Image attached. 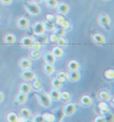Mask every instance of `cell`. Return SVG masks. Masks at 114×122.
<instances>
[{
  "instance_id": "cell-1",
  "label": "cell",
  "mask_w": 114,
  "mask_h": 122,
  "mask_svg": "<svg viewBox=\"0 0 114 122\" xmlns=\"http://www.w3.org/2000/svg\"><path fill=\"white\" fill-rule=\"evenodd\" d=\"M37 99H38L39 104L44 107H50L53 101L50 99L48 92H38L37 94Z\"/></svg>"
},
{
  "instance_id": "cell-2",
  "label": "cell",
  "mask_w": 114,
  "mask_h": 122,
  "mask_svg": "<svg viewBox=\"0 0 114 122\" xmlns=\"http://www.w3.org/2000/svg\"><path fill=\"white\" fill-rule=\"evenodd\" d=\"M25 9H26V11L30 15H32V16H37L41 13V8H40L39 4H35L33 1L25 4Z\"/></svg>"
},
{
  "instance_id": "cell-3",
  "label": "cell",
  "mask_w": 114,
  "mask_h": 122,
  "mask_svg": "<svg viewBox=\"0 0 114 122\" xmlns=\"http://www.w3.org/2000/svg\"><path fill=\"white\" fill-rule=\"evenodd\" d=\"M23 80H25V81H32L37 78V74H35V72L32 71L31 69H27V70H22V74H21Z\"/></svg>"
},
{
  "instance_id": "cell-4",
  "label": "cell",
  "mask_w": 114,
  "mask_h": 122,
  "mask_svg": "<svg viewBox=\"0 0 114 122\" xmlns=\"http://www.w3.org/2000/svg\"><path fill=\"white\" fill-rule=\"evenodd\" d=\"M62 110L64 112V115L65 117H71V115H73L76 112V105L73 104V103H67Z\"/></svg>"
},
{
  "instance_id": "cell-5",
  "label": "cell",
  "mask_w": 114,
  "mask_h": 122,
  "mask_svg": "<svg viewBox=\"0 0 114 122\" xmlns=\"http://www.w3.org/2000/svg\"><path fill=\"white\" fill-rule=\"evenodd\" d=\"M98 23L100 26L105 27V29H109V25H111V18L107 14H102V15L98 17Z\"/></svg>"
},
{
  "instance_id": "cell-6",
  "label": "cell",
  "mask_w": 114,
  "mask_h": 122,
  "mask_svg": "<svg viewBox=\"0 0 114 122\" xmlns=\"http://www.w3.org/2000/svg\"><path fill=\"white\" fill-rule=\"evenodd\" d=\"M17 27L21 29V30H26L27 27L30 26V20L25 17V16H22L17 20Z\"/></svg>"
},
{
  "instance_id": "cell-7",
  "label": "cell",
  "mask_w": 114,
  "mask_h": 122,
  "mask_svg": "<svg viewBox=\"0 0 114 122\" xmlns=\"http://www.w3.org/2000/svg\"><path fill=\"white\" fill-rule=\"evenodd\" d=\"M32 29H33V33H34L35 36H42L45 33V31H46L42 22H37V23H34Z\"/></svg>"
},
{
  "instance_id": "cell-8",
  "label": "cell",
  "mask_w": 114,
  "mask_h": 122,
  "mask_svg": "<svg viewBox=\"0 0 114 122\" xmlns=\"http://www.w3.org/2000/svg\"><path fill=\"white\" fill-rule=\"evenodd\" d=\"M57 11H58V14L60 15H66V14H69V11H70V6L65 4V2H60L57 5Z\"/></svg>"
},
{
  "instance_id": "cell-9",
  "label": "cell",
  "mask_w": 114,
  "mask_h": 122,
  "mask_svg": "<svg viewBox=\"0 0 114 122\" xmlns=\"http://www.w3.org/2000/svg\"><path fill=\"white\" fill-rule=\"evenodd\" d=\"M31 65H32V62L30 58H22L20 59L18 62V66L21 70H27V69H31Z\"/></svg>"
},
{
  "instance_id": "cell-10",
  "label": "cell",
  "mask_w": 114,
  "mask_h": 122,
  "mask_svg": "<svg viewBox=\"0 0 114 122\" xmlns=\"http://www.w3.org/2000/svg\"><path fill=\"white\" fill-rule=\"evenodd\" d=\"M67 78L72 82H76L81 79V74L79 71H70V73H67Z\"/></svg>"
},
{
  "instance_id": "cell-11",
  "label": "cell",
  "mask_w": 114,
  "mask_h": 122,
  "mask_svg": "<svg viewBox=\"0 0 114 122\" xmlns=\"http://www.w3.org/2000/svg\"><path fill=\"white\" fill-rule=\"evenodd\" d=\"M80 104H81L82 106H84V107L91 106L92 105V98L90 97V96H88V95L82 96L81 98H80Z\"/></svg>"
},
{
  "instance_id": "cell-12",
  "label": "cell",
  "mask_w": 114,
  "mask_h": 122,
  "mask_svg": "<svg viewBox=\"0 0 114 122\" xmlns=\"http://www.w3.org/2000/svg\"><path fill=\"white\" fill-rule=\"evenodd\" d=\"M92 41L95 43H97V45H103V43L106 42V39L102 33H95L92 36Z\"/></svg>"
},
{
  "instance_id": "cell-13",
  "label": "cell",
  "mask_w": 114,
  "mask_h": 122,
  "mask_svg": "<svg viewBox=\"0 0 114 122\" xmlns=\"http://www.w3.org/2000/svg\"><path fill=\"white\" fill-rule=\"evenodd\" d=\"M48 95L51 101H55V102L59 101L60 99V89H54V88H53V90L49 91Z\"/></svg>"
},
{
  "instance_id": "cell-14",
  "label": "cell",
  "mask_w": 114,
  "mask_h": 122,
  "mask_svg": "<svg viewBox=\"0 0 114 122\" xmlns=\"http://www.w3.org/2000/svg\"><path fill=\"white\" fill-rule=\"evenodd\" d=\"M51 54L54 55L56 58H60V57H63L64 56V49L58 46V47H54L53 48V50H51Z\"/></svg>"
},
{
  "instance_id": "cell-15",
  "label": "cell",
  "mask_w": 114,
  "mask_h": 122,
  "mask_svg": "<svg viewBox=\"0 0 114 122\" xmlns=\"http://www.w3.org/2000/svg\"><path fill=\"white\" fill-rule=\"evenodd\" d=\"M20 91L21 92H24V94H30L31 91H32V86L30 85V83H26V82H23L20 85Z\"/></svg>"
},
{
  "instance_id": "cell-16",
  "label": "cell",
  "mask_w": 114,
  "mask_h": 122,
  "mask_svg": "<svg viewBox=\"0 0 114 122\" xmlns=\"http://www.w3.org/2000/svg\"><path fill=\"white\" fill-rule=\"evenodd\" d=\"M69 71H80V63L78 61H70L67 63Z\"/></svg>"
},
{
  "instance_id": "cell-17",
  "label": "cell",
  "mask_w": 114,
  "mask_h": 122,
  "mask_svg": "<svg viewBox=\"0 0 114 122\" xmlns=\"http://www.w3.org/2000/svg\"><path fill=\"white\" fill-rule=\"evenodd\" d=\"M34 41V39L32 37H30V36H25V37H23L21 39V45H22L23 47H30L32 42Z\"/></svg>"
},
{
  "instance_id": "cell-18",
  "label": "cell",
  "mask_w": 114,
  "mask_h": 122,
  "mask_svg": "<svg viewBox=\"0 0 114 122\" xmlns=\"http://www.w3.org/2000/svg\"><path fill=\"white\" fill-rule=\"evenodd\" d=\"M4 42L8 43V45L15 43L16 42V37H15V34H13V33H7L5 37H4Z\"/></svg>"
},
{
  "instance_id": "cell-19",
  "label": "cell",
  "mask_w": 114,
  "mask_h": 122,
  "mask_svg": "<svg viewBox=\"0 0 114 122\" xmlns=\"http://www.w3.org/2000/svg\"><path fill=\"white\" fill-rule=\"evenodd\" d=\"M27 102V94H24V92H18L16 96V103L17 104H25Z\"/></svg>"
},
{
  "instance_id": "cell-20",
  "label": "cell",
  "mask_w": 114,
  "mask_h": 122,
  "mask_svg": "<svg viewBox=\"0 0 114 122\" xmlns=\"http://www.w3.org/2000/svg\"><path fill=\"white\" fill-rule=\"evenodd\" d=\"M98 98H99L100 102H109L111 99V94H109V91L103 90L98 94Z\"/></svg>"
},
{
  "instance_id": "cell-21",
  "label": "cell",
  "mask_w": 114,
  "mask_h": 122,
  "mask_svg": "<svg viewBox=\"0 0 114 122\" xmlns=\"http://www.w3.org/2000/svg\"><path fill=\"white\" fill-rule=\"evenodd\" d=\"M44 72L47 75H51L55 72V66L54 64H49V63H45L44 65Z\"/></svg>"
},
{
  "instance_id": "cell-22",
  "label": "cell",
  "mask_w": 114,
  "mask_h": 122,
  "mask_svg": "<svg viewBox=\"0 0 114 122\" xmlns=\"http://www.w3.org/2000/svg\"><path fill=\"white\" fill-rule=\"evenodd\" d=\"M44 61H45V63L55 64V62H56V57H55L51 53H46L44 55Z\"/></svg>"
},
{
  "instance_id": "cell-23",
  "label": "cell",
  "mask_w": 114,
  "mask_h": 122,
  "mask_svg": "<svg viewBox=\"0 0 114 122\" xmlns=\"http://www.w3.org/2000/svg\"><path fill=\"white\" fill-rule=\"evenodd\" d=\"M42 23H44V26H45V30H46V31H54V29H55L54 21H48V20H46V21H44Z\"/></svg>"
},
{
  "instance_id": "cell-24",
  "label": "cell",
  "mask_w": 114,
  "mask_h": 122,
  "mask_svg": "<svg viewBox=\"0 0 114 122\" xmlns=\"http://www.w3.org/2000/svg\"><path fill=\"white\" fill-rule=\"evenodd\" d=\"M20 114H21L22 117L27 120V119H30V117H31V111H30V108L23 107V108H21V111H20Z\"/></svg>"
},
{
  "instance_id": "cell-25",
  "label": "cell",
  "mask_w": 114,
  "mask_h": 122,
  "mask_svg": "<svg viewBox=\"0 0 114 122\" xmlns=\"http://www.w3.org/2000/svg\"><path fill=\"white\" fill-rule=\"evenodd\" d=\"M6 120H7L8 122H17V120H18V115H17L16 113H14V112H10V113L7 114Z\"/></svg>"
},
{
  "instance_id": "cell-26",
  "label": "cell",
  "mask_w": 114,
  "mask_h": 122,
  "mask_svg": "<svg viewBox=\"0 0 114 122\" xmlns=\"http://www.w3.org/2000/svg\"><path fill=\"white\" fill-rule=\"evenodd\" d=\"M42 115H44V121H47V122L56 121V117H55L54 113H45V114H42Z\"/></svg>"
},
{
  "instance_id": "cell-27",
  "label": "cell",
  "mask_w": 114,
  "mask_h": 122,
  "mask_svg": "<svg viewBox=\"0 0 114 122\" xmlns=\"http://www.w3.org/2000/svg\"><path fill=\"white\" fill-rule=\"evenodd\" d=\"M44 2L46 4V6H47L48 8H51V9L56 8L57 5H58V1H57V0H44Z\"/></svg>"
},
{
  "instance_id": "cell-28",
  "label": "cell",
  "mask_w": 114,
  "mask_h": 122,
  "mask_svg": "<svg viewBox=\"0 0 114 122\" xmlns=\"http://www.w3.org/2000/svg\"><path fill=\"white\" fill-rule=\"evenodd\" d=\"M51 87H53L54 89H60V88L63 87V82H62L60 80H58L57 78H55V79H53V81H51Z\"/></svg>"
},
{
  "instance_id": "cell-29",
  "label": "cell",
  "mask_w": 114,
  "mask_h": 122,
  "mask_svg": "<svg viewBox=\"0 0 114 122\" xmlns=\"http://www.w3.org/2000/svg\"><path fill=\"white\" fill-rule=\"evenodd\" d=\"M60 99L64 102H70L71 101V94L69 91H60Z\"/></svg>"
},
{
  "instance_id": "cell-30",
  "label": "cell",
  "mask_w": 114,
  "mask_h": 122,
  "mask_svg": "<svg viewBox=\"0 0 114 122\" xmlns=\"http://www.w3.org/2000/svg\"><path fill=\"white\" fill-rule=\"evenodd\" d=\"M104 76L109 80H113L114 79V70L113 69H109L104 72Z\"/></svg>"
},
{
  "instance_id": "cell-31",
  "label": "cell",
  "mask_w": 114,
  "mask_h": 122,
  "mask_svg": "<svg viewBox=\"0 0 114 122\" xmlns=\"http://www.w3.org/2000/svg\"><path fill=\"white\" fill-rule=\"evenodd\" d=\"M32 88L35 89V90H38V91L41 90V89H42V83H41V81L34 79L33 80V83H32Z\"/></svg>"
},
{
  "instance_id": "cell-32",
  "label": "cell",
  "mask_w": 114,
  "mask_h": 122,
  "mask_svg": "<svg viewBox=\"0 0 114 122\" xmlns=\"http://www.w3.org/2000/svg\"><path fill=\"white\" fill-rule=\"evenodd\" d=\"M54 33L59 38H63L65 37V33H66V30H64L63 27H59V29H54Z\"/></svg>"
},
{
  "instance_id": "cell-33",
  "label": "cell",
  "mask_w": 114,
  "mask_h": 122,
  "mask_svg": "<svg viewBox=\"0 0 114 122\" xmlns=\"http://www.w3.org/2000/svg\"><path fill=\"white\" fill-rule=\"evenodd\" d=\"M32 59H39L41 57V50H32L31 49V54H30Z\"/></svg>"
},
{
  "instance_id": "cell-34",
  "label": "cell",
  "mask_w": 114,
  "mask_h": 122,
  "mask_svg": "<svg viewBox=\"0 0 114 122\" xmlns=\"http://www.w3.org/2000/svg\"><path fill=\"white\" fill-rule=\"evenodd\" d=\"M64 20H65V18H64V15H60V14H58V15L55 16L54 22L56 23V24H57V25H58V26H59L60 24L64 22Z\"/></svg>"
},
{
  "instance_id": "cell-35",
  "label": "cell",
  "mask_w": 114,
  "mask_h": 122,
  "mask_svg": "<svg viewBox=\"0 0 114 122\" xmlns=\"http://www.w3.org/2000/svg\"><path fill=\"white\" fill-rule=\"evenodd\" d=\"M57 79L60 80L62 82L67 81V80H69V78H67V73H66V72H59V73L57 74Z\"/></svg>"
},
{
  "instance_id": "cell-36",
  "label": "cell",
  "mask_w": 114,
  "mask_h": 122,
  "mask_svg": "<svg viewBox=\"0 0 114 122\" xmlns=\"http://www.w3.org/2000/svg\"><path fill=\"white\" fill-rule=\"evenodd\" d=\"M30 48H31L32 50H41V48H42V45H41L40 42H38V41H37V42H35V41H33L32 45L30 46Z\"/></svg>"
},
{
  "instance_id": "cell-37",
  "label": "cell",
  "mask_w": 114,
  "mask_h": 122,
  "mask_svg": "<svg viewBox=\"0 0 114 122\" xmlns=\"http://www.w3.org/2000/svg\"><path fill=\"white\" fill-rule=\"evenodd\" d=\"M32 121L33 122H44V115H41V114H35V115L32 117Z\"/></svg>"
},
{
  "instance_id": "cell-38",
  "label": "cell",
  "mask_w": 114,
  "mask_h": 122,
  "mask_svg": "<svg viewBox=\"0 0 114 122\" xmlns=\"http://www.w3.org/2000/svg\"><path fill=\"white\" fill-rule=\"evenodd\" d=\"M48 40H50V42H53V43H57V41L59 40V37H57L55 33H53L50 37H48Z\"/></svg>"
},
{
  "instance_id": "cell-39",
  "label": "cell",
  "mask_w": 114,
  "mask_h": 122,
  "mask_svg": "<svg viewBox=\"0 0 114 122\" xmlns=\"http://www.w3.org/2000/svg\"><path fill=\"white\" fill-rule=\"evenodd\" d=\"M59 26L63 27L64 30H67V29H70V27H71V24H70V22L67 21V20H64V22H63V23L60 24Z\"/></svg>"
},
{
  "instance_id": "cell-40",
  "label": "cell",
  "mask_w": 114,
  "mask_h": 122,
  "mask_svg": "<svg viewBox=\"0 0 114 122\" xmlns=\"http://www.w3.org/2000/svg\"><path fill=\"white\" fill-rule=\"evenodd\" d=\"M39 41L38 42H40L41 43V45H45V43H47L48 42V37H45L44 34H42V36H39Z\"/></svg>"
},
{
  "instance_id": "cell-41",
  "label": "cell",
  "mask_w": 114,
  "mask_h": 122,
  "mask_svg": "<svg viewBox=\"0 0 114 122\" xmlns=\"http://www.w3.org/2000/svg\"><path fill=\"white\" fill-rule=\"evenodd\" d=\"M67 43H69V42H67L65 39H64V37H63V38H59V40L57 41V45H58V46H60V47H64V46H66Z\"/></svg>"
},
{
  "instance_id": "cell-42",
  "label": "cell",
  "mask_w": 114,
  "mask_h": 122,
  "mask_svg": "<svg viewBox=\"0 0 114 122\" xmlns=\"http://www.w3.org/2000/svg\"><path fill=\"white\" fill-rule=\"evenodd\" d=\"M98 108H99V110H105V108H109V106H107L106 102H100L99 105H98Z\"/></svg>"
},
{
  "instance_id": "cell-43",
  "label": "cell",
  "mask_w": 114,
  "mask_h": 122,
  "mask_svg": "<svg viewBox=\"0 0 114 122\" xmlns=\"http://www.w3.org/2000/svg\"><path fill=\"white\" fill-rule=\"evenodd\" d=\"M94 121L95 122H105L106 121V117H104V115H99V117H97Z\"/></svg>"
},
{
  "instance_id": "cell-44",
  "label": "cell",
  "mask_w": 114,
  "mask_h": 122,
  "mask_svg": "<svg viewBox=\"0 0 114 122\" xmlns=\"http://www.w3.org/2000/svg\"><path fill=\"white\" fill-rule=\"evenodd\" d=\"M0 2H1V5H10L11 2H13V0H0Z\"/></svg>"
},
{
  "instance_id": "cell-45",
  "label": "cell",
  "mask_w": 114,
  "mask_h": 122,
  "mask_svg": "<svg viewBox=\"0 0 114 122\" xmlns=\"http://www.w3.org/2000/svg\"><path fill=\"white\" fill-rule=\"evenodd\" d=\"M55 16L54 15H50V14H48V15L46 16V20H48V21H54Z\"/></svg>"
},
{
  "instance_id": "cell-46",
  "label": "cell",
  "mask_w": 114,
  "mask_h": 122,
  "mask_svg": "<svg viewBox=\"0 0 114 122\" xmlns=\"http://www.w3.org/2000/svg\"><path fill=\"white\" fill-rule=\"evenodd\" d=\"M4 99H5V94L2 91H0V103H2Z\"/></svg>"
},
{
  "instance_id": "cell-47",
  "label": "cell",
  "mask_w": 114,
  "mask_h": 122,
  "mask_svg": "<svg viewBox=\"0 0 114 122\" xmlns=\"http://www.w3.org/2000/svg\"><path fill=\"white\" fill-rule=\"evenodd\" d=\"M33 2H35V4H41V2H44V0H32Z\"/></svg>"
}]
</instances>
